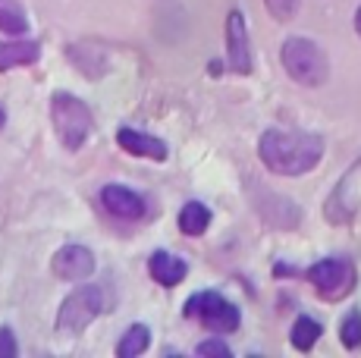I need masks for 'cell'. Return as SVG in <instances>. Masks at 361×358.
<instances>
[{"instance_id":"obj_17","label":"cell","mask_w":361,"mask_h":358,"mask_svg":"<svg viewBox=\"0 0 361 358\" xmlns=\"http://www.w3.org/2000/svg\"><path fill=\"white\" fill-rule=\"evenodd\" d=\"M317 336H321V323L311 321V318H298L295 327H293V346L298 352H308L311 346L317 342Z\"/></svg>"},{"instance_id":"obj_5","label":"cell","mask_w":361,"mask_h":358,"mask_svg":"<svg viewBox=\"0 0 361 358\" xmlns=\"http://www.w3.org/2000/svg\"><path fill=\"white\" fill-rule=\"evenodd\" d=\"M101 308H104L101 289H94V286L75 289L73 295H66L63 305H60L57 330L60 333H82V330L101 314Z\"/></svg>"},{"instance_id":"obj_4","label":"cell","mask_w":361,"mask_h":358,"mask_svg":"<svg viewBox=\"0 0 361 358\" xmlns=\"http://www.w3.org/2000/svg\"><path fill=\"white\" fill-rule=\"evenodd\" d=\"M185 318L201 321L207 330H217V333H233L239 327V308L233 302H226L217 292H198L185 302Z\"/></svg>"},{"instance_id":"obj_21","label":"cell","mask_w":361,"mask_h":358,"mask_svg":"<svg viewBox=\"0 0 361 358\" xmlns=\"http://www.w3.org/2000/svg\"><path fill=\"white\" fill-rule=\"evenodd\" d=\"M198 355H220V358H230V346L220 340H207L198 346Z\"/></svg>"},{"instance_id":"obj_2","label":"cell","mask_w":361,"mask_h":358,"mask_svg":"<svg viewBox=\"0 0 361 358\" xmlns=\"http://www.w3.org/2000/svg\"><path fill=\"white\" fill-rule=\"evenodd\" d=\"M280 60H283V70L293 75L298 85L314 88L330 79L327 54H324V47H317L308 38H289L280 51Z\"/></svg>"},{"instance_id":"obj_11","label":"cell","mask_w":361,"mask_h":358,"mask_svg":"<svg viewBox=\"0 0 361 358\" xmlns=\"http://www.w3.org/2000/svg\"><path fill=\"white\" fill-rule=\"evenodd\" d=\"M116 142H120L123 151L135 157H151V161H164L166 157V142H161L157 135H148V132H135V129H120L116 132Z\"/></svg>"},{"instance_id":"obj_13","label":"cell","mask_w":361,"mask_h":358,"mask_svg":"<svg viewBox=\"0 0 361 358\" xmlns=\"http://www.w3.org/2000/svg\"><path fill=\"white\" fill-rule=\"evenodd\" d=\"M41 57V47L35 41H0V70L29 66Z\"/></svg>"},{"instance_id":"obj_23","label":"cell","mask_w":361,"mask_h":358,"mask_svg":"<svg viewBox=\"0 0 361 358\" xmlns=\"http://www.w3.org/2000/svg\"><path fill=\"white\" fill-rule=\"evenodd\" d=\"M4 123H6V113H4V107H0V126H4Z\"/></svg>"},{"instance_id":"obj_15","label":"cell","mask_w":361,"mask_h":358,"mask_svg":"<svg viewBox=\"0 0 361 358\" xmlns=\"http://www.w3.org/2000/svg\"><path fill=\"white\" fill-rule=\"evenodd\" d=\"M0 32H10V35L29 32V19H25L19 0H0Z\"/></svg>"},{"instance_id":"obj_16","label":"cell","mask_w":361,"mask_h":358,"mask_svg":"<svg viewBox=\"0 0 361 358\" xmlns=\"http://www.w3.org/2000/svg\"><path fill=\"white\" fill-rule=\"evenodd\" d=\"M148 342H151V333H148V327H142V323H135V327H129L126 333H123L120 346H116V355H123V358L142 355L145 349H148Z\"/></svg>"},{"instance_id":"obj_18","label":"cell","mask_w":361,"mask_h":358,"mask_svg":"<svg viewBox=\"0 0 361 358\" xmlns=\"http://www.w3.org/2000/svg\"><path fill=\"white\" fill-rule=\"evenodd\" d=\"M339 340H343V346L349 349H358L361 346V311H349L339 323Z\"/></svg>"},{"instance_id":"obj_20","label":"cell","mask_w":361,"mask_h":358,"mask_svg":"<svg viewBox=\"0 0 361 358\" xmlns=\"http://www.w3.org/2000/svg\"><path fill=\"white\" fill-rule=\"evenodd\" d=\"M16 355V336L10 327H0V358H13Z\"/></svg>"},{"instance_id":"obj_8","label":"cell","mask_w":361,"mask_h":358,"mask_svg":"<svg viewBox=\"0 0 361 358\" xmlns=\"http://www.w3.org/2000/svg\"><path fill=\"white\" fill-rule=\"evenodd\" d=\"M226 51H230V70L233 73H252V44H248L245 19L239 10L226 16Z\"/></svg>"},{"instance_id":"obj_7","label":"cell","mask_w":361,"mask_h":358,"mask_svg":"<svg viewBox=\"0 0 361 358\" xmlns=\"http://www.w3.org/2000/svg\"><path fill=\"white\" fill-rule=\"evenodd\" d=\"M361 208V161H355L349 167V173L336 183V189L330 192L327 204H324V214L330 223H349Z\"/></svg>"},{"instance_id":"obj_3","label":"cell","mask_w":361,"mask_h":358,"mask_svg":"<svg viewBox=\"0 0 361 358\" xmlns=\"http://www.w3.org/2000/svg\"><path fill=\"white\" fill-rule=\"evenodd\" d=\"M51 116H54V126H57L63 148L79 151L85 144L88 132H92V110H88L85 101H79L75 94L57 92L51 101Z\"/></svg>"},{"instance_id":"obj_14","label":"cell","mask_w":361,"mask_h":358,"mask_svg":"<svg viewBox=\"0 0 361 358\" xmlns=\"http://www.w3.org/2000/svg\"><path fill=\"white\" fill-rule=\"evenodd\" d=\"M207 223H211V211L201 202H189L179 211V230H183L185 236H201V233L207 230Z\"/></svg>"},{"instance_id":"obj_12","label":"cell","mask_w":361,"mask_h":358,"mask_svg":"<svg viewBox=\"0 0 361 358\" xmlns=\"http://www.w3.org/2000/svg\"><path fill=\"white\" fill-rule=\"evenodd\" d=\"M151 277L157 280L161 286H176V283H183V277H185V261L183 258H176V254H166V252H154L151 254Z\"/></svg>"},{"instance_id":"obj_6","label":"cell","mask_w":361,"mask_h":358,"mask_svg":"<svg viewBox=\"0 0 361 358\" xmlns=\"http://www.w3.org/2000/svg\"><path fill=\"white\" fill-rule=\"evenodd\" d=\"M308 280L314 283V289L324 299L336 302L355 289V267L345 258H327V261H317L314 267H308Z\"/></svg>"},{"instance_id":"obj_19","label":"cell","mask_w":361,"mask_h":358,"mask_svg":"<svg viewBox=\"0 0 361 358\" xmlns=\"http://www.w3.org/2000/svg\"><path fill=\"white\" fill-rule=\"evenodd\" d=\"M270 10V16L280 19V23H289V19L298 13V6H302V0H264Z\"/></svg>"},{"instance_id":"obj_1","label":"cell","mask_w":361,"mask_h":358,"mask_svg":"<svg viewBox=\"0 0 361 358\" xmlns=\"http://www.w3.org/2000/svg\"><path fill=\"white\" fill-rule=\"evenodd\" d=\"M261 161L267 170L280 176H302L314 170L324 157V139L308 132H280L270 129L261 135Z\"/></svg>"},{"instance_id":"obj_22","label":"cell","mask_w":361,"mask_h":358,"mask_svg":"<svg viewBox=\"0 0 361 358\" xmlns=\"http://www.w3.org/2000/svg\"><path fill=\"white\" fill-rule=\"evenodd\" d=\"M355 32L361 35V6H358V13H355Z\"/></svg>"},{"instance_id":"obj_10","label":"cell","mask_w":361,"mask_h":358,"mask_svg":"<svg viewBox=\"0 0 361 358\" xmlns=\"http://www.w3.org/2000/svg\"><path fill=\"white\" fill-rule=\"evenodd\" d=\"M101 202L110 214H116L123 220H142L145 217V202L135 195V192H129L126 185H107V189L101 192Z\"/></svg>"},{"instance_id":"obj_9","label":"cell","mask_w":361,"mask_h":358,"mask_svg":"<svg viewBox=\"0 0 361 358\" xmlns=\"http://www.w3.org/2000/svg\"><path fill=\"white\" fill-rule=\"evenodd\" d=\"M92 271H94V254L88 249H82V245H66V249H60L54 254V273L60 280L79 283V280L92 277Z\"/></svg>"}]
</instances>
